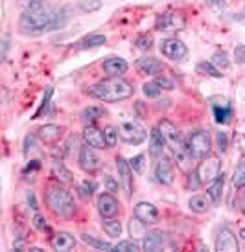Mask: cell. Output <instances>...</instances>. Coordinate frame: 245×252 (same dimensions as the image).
<instances>
[{
	"label": "cell",
	"instance_id": "277c9868",
	"mask_svg": "<svg viewBox=\"0 0 245 252\" xmlns=\"http://www.w3.org/2000/svg\"><path fill=\"white\" fill-rule=\"evenodd\" d=\"M186 146H188L192 157L201 160L205 157H209L210 151H212V138H210V134L205 129H196V131H192L188 134Z\"/></svg>",
	"mask_w": 245,
	"mask_h": 252
},
{
	"label": "cell",
	"instance_id": "681fc988",
	"mask_svg": "<svg viewBox=\"0 0 245 252\" xmlns=\"http://www.w3.org/2000/svg\"><path fill=\"white\" fill-rule=\"evenodd\" d=\"M32 221H34V226H37L39 230H46V228H48V224H46V219H44V216H41V214H35Z\"/></svg>",
	"mask_w": 245,
	"mask_h": 252
},
{
	"label": "cell",
	"instance_id": "4fadbf2b",
	"mask_svg": "<svg viewBox=\"0 0 245 252\" xmlns=\"http://www.w3.org/2000/svg\"><path fill=\"white\" fill-rule=\"evenodd\" d=\"M133 216L137 219H140L144 224H157L159 223V210L153 203H147V201H142L135 206Z\"/></svg>",
	"mask_w": 245,
	"mask_h": 252
},
{
	"label": "cell",
	"instance_id": "30bf717a",
	"mask_svg": "<svg viewBox=\"0 0 245 252\" xmlns=\"http://www.w3.org/2000/svg\"><path fill=\"white\" fill-rule=\"evenodd\" d=\"M116 169H118V179L122 188L126 191L127 197L133 195V169L129 166V162L124 157H116Z\"/></svg>",
	"mask_w": 245,
	"mask_h": 252
},
{
	"label": "cell",
	"instance_id": "f6af8a7d",
	"mask_svg": "<svg viewBox=\"0 0 245 252\" xmlns=\"http://www.w3.org/2000/svg\"><path fill=\"white\" fill-rule=\"evenodd\" d=\"M201 184H203V182L199 181V177H197L196 169H194V171H192V173L188 175V181H186V188H188V189H194V191H196V189L199 188Z\"/></svg>",
	"mask_w": 245,
	"mask_h": 252
},
{
	"label": "cell",
	"instance_id": "f546056e",
	"mask_svg": "<svg viewBox=\"0 0 245 252\" xmlns=\"http://www.w3.org/2000/svg\"><path fill=\"white\" fill-rule=\"evenodd\" d=\"M107 42V37L102 35V33H94V35L85 37L83 41H79V48L81 50H89V48H98V46H104Z\"/></svg>",
	"mask_w": 245,
	"mask_h": 252
},
{
	"label": "cell",
	"instance_id": "3957f363",
	"mask_svg": "<svg viewBox=\"0 0 245 252\" xmlns=\"http://www.w3.org/2000/svg\"><path fill=\"white\" fill-rule=\"evenodd\" d=\"M44 201L48 208L59 217H72L76 212V203L70 191L63 186H50L44 193Z\"/></svg>",
	"mask_w": 245,
	"mask_h": 252
},
{
	"label": "cell",
	"instance_id": "5bb4252c",
	"mask_svg": "<svg viewBox=\"0 0 245 252\" xmlns=\"http://www.w3.org/2000/svg\"><path fill=\"white\" fill-rule=\"evenodd\" d=\"M96 208H98V214L102 217H114L118 214L120 204L116 201V197L105 191V193H100L98 197V203H96Z\"/></svg>",
	"mask_w": 245,
	"mask_h": 252
},
{
	"label": "cell",
	"instance_id": "6f0895ef",
	"mask_svg": "<svg viewBox=\"0 0 245 252\" xmlns=\"http://www.w3.org/2000/svg\"><path fill=\"white\" fill-rule=\"evenodd\" d=\"M238 142H240V147H242V149H245V133L240 134V136H238Z\"/></svg>",
	"mask_w": 245,
	"mask_h": 252
},
{
	"label": "cell",
	"instance_id": "680465c9",
	"mask_svg": "<svg viewBox=\"0 0 245 252\" xmlns=\"http://www.w3.org/2000/svg\"><path fill=\"white\" fill-rule=\"evenodd\" d=\"M28 2V6L30 4H39V2H44V0H26Z\"/></svg>",
	"mask_w": 245,
	"mask_h": 252
},
{
	"label": "cell",
	"instance_id": "74e56055",
	"mask_svg": "<svg viewBox=\"0 0 245 252\" xmlns=\"http://www.w3.org/2000/svg\"><path fill=\"white\" fill-rule=\"evenodd\" d=\"M146 226L147 224H144L140 219H131L129 221V234L133 236V238H140V236H146Z\"/></svg>",
	"mask_w": 245,
	"mask_h": 252
},
{
	"label": "cell",
	"instance_id": "8d00e7d4",
	"mask_svg": "<svg viewBox=\"0 0 245 252\" xmlns=\"http://www.w3.org/2000/svg\"><path fill=\"white\" fill-rule=\"evenodd\" d=\"M77 7H79V11H83V13H94V11L102 9V2H100V0H79V2H77Z\"/></svg>",
	"mask_w": 245,
	"mask_h": 252
},
{
	"label": "cell",
	"instance_id": "db71d44e",
	"mask_svg": "<svg viewBox=\"0 0 245 252\" xmlns=\"http://www.w3.org/2000/svg\"><path fill=\"white\" fill-rule=\"evenodd\" d=\"M7 50H9V39H7V37H4V39H2V59H6Z\"/></svg>",
	"mask_w": 245,
	"mask_h": 252
},
{
	"label": "cell",
	"instance_id": "603a6c76",
	"mask_svg": "<svg viewBox=\"0 0 245 252\" xmlns=\"http://www.w3.org/2000/svg\"><path fill=\"white\" fill-rule=\"evenodd\" d=\"M223 188H225V173L221 171V173H219L214 181L210 182L209 188H207V195L212 199V203H219V201H221Z\"/></svg>",
	"mask_w": 245,
	"mask_h": 252
},
{
	"label": "cell",
	"instance_id": "f907efd6",
	"mask_svg": "<svg viewBox=\"0 0 245 252\" xmlns=\"http://www.w3.org/2000/svg\"><path fill=\"white\" fill-rule=\"evenodd\" d=\"M105 188H107V191H111V193H114V191H118V181H114L111 175L105 177Z\"/></svg>",
	"mask_w": 245,
	"mask_h": 252
},
{
	"label": "cell",
	"instance_id": "7a4b0ae2",
	"mask_svg": "<svg viewBox=\"0 0 245 252\" xmlns=\"http://www.w3.org/2000/svg\"><path fill=\"white\" fill-rule=\"evenodd\" d=\"M133 91V85L126 79L109 77V79H102L98 83L91 85L87 89V94L98 101H104V103H116V101H124V99L131 98Z\"/></svg>",
	"mask_w": 245,
	"mask_h": 252
},
{
	"label": "cell",
	"instance_id": "83f0119b",
	"mask_svg": "<svg viewBox=\"0 0 245 252\" xmlns=\"http://www.w3.org/2000/svg\"><path fill=\"white\" fill-rule=\"evenodd\" d=\"M214 118H216L217 124H221V126H225V124H229L232 118V107L229 105V103H221V105H214Z\"/></svg>",
	"mask_w": 245,
	"mask_h": 252
},
{
	"label": "cell",
	"instance_id": "4dcf8cb0",
	"mask_svg": "<svg viewBox=\"0 0 245 252\" xmlns=\"http://www.w3.org/2000/svg\"><path fill=\"white\" fill-rule=\"evenodd\" d=\"M81 241H85L87 245L94 247V249H98V251H112V247H114L109 241L98 239L96 236H92V234H81Z\"/></svg>",
	"mask_w": 245,
	"mask_h": 252
},
{
	"label": "cell",
	"instance_id": "ffe728a7",
	"mask_svg": "<svg viewBox=\"0 0 245 252\" xmlns=\"http://www.w3.org/2000/svg\"><path fill=\"white\" fill-rule=\"evenodd\" d=\"M137 68L144 76H159L162 72V63L155 57H142L137 61Z\"/></svg>",
	"mask_w": 245,
	"mask_h": 252
},
{
	"label": "cell",
	"instance_id": "836d02e7",
	"mask_svg": "<svg viewBox=\"0 0 245 252\" xmlns=\"http://www.w3.org/2000/svg\"><path fill=\"white\" fill-rule=\"evenodd\" d=\"M212 63L214 66H217L219 70H227L231 66V61H229V54L225 50H217L216 54L212 56Z\"/></svg>",
	"mask_w": 245,
	"mask_h": 252
},
{
	"label": "cell",
	"instance_id": "cb8c5ba5",
	"mask_svg": "<svg viewBox=\"0 0 245 252\" xmlns=\"http://www.w3.org/2000/svg\"><path fill=\"white\" fill-rule=\"evenodd\" d=\"M52 175H54L56 181L61 182V184H72L74 182V175L70 173V169L65 168V164L59 160H56L52 164Z\"/></svg>",
	"mask_w": 245,
	"mask_h": 252
},
{
	"label": "cell",
	"instance_id": "8992f818",
	"mask_svg": "<svg viewBox=\"0 0 245 252\" xmlns=\"http://www.w3.org/2000/svg\"><path fill=\"white\" fill-rule=\"evenodd\" d=\"M196 173L203 184H210V182L221 173V160L217 157H210L209 155V157L201 158V162L197 164Z\"/></svg>",
	"mask_w": 245,
	"mask_h": 252
},
{
	"label": "cell",
	"instance_id": "11a10c76",
	"mask_svg": "<svg viewBox=\"0 0 245 252\" xmlns=\"http://www.w3.org/2000/svg\"><path fill=\"white\" fill-rule=\"evenodd\" d=\"M39 168H41L39 160H32L28 166H26V171H35V169H39Z\"/></svg>",
	"mask_w": 245,
	"mask_h": 252
},
{
	"label": "cell",
	"instance_id": "f5cc1de1",
	"mask_svg": "<svg viewBox=\"0 0 245 252\" xmlns=\"http://www.w3.org/2000/svg\"><path fill=\"white\" fill-rule=\"evenodd\" d=\"M26 201H28V206L32 210H39V203H37V197H35L34 191H28V195H26Z\"/></svg>",
	"mask_w": 245,
	"mask_h": 252
},
{
	"label": "cell",
	"instance_id": "7c38bea8",
	"mask_svg": "<svg viewBox=\"0 0 245 252\" xmlns=\"http://www.w3.org/2000/svg\"><path fill=\"white\" fill-rule=\"evenodd\" d=\"M77 162H79V168L83 169V171H96L100 168V157L96 155L94 151V147L91 146H85V147H79V155H77Z\"/></svg>",
	"mask_w": 245,
	"mask_h": 252
},
{
	"label": "cell",
	"instance_id": "60d3db41",
	"mask_svg": "<svg viewBox=\"0 0 245 252\" xmlns=\"http://www.w3.org/2000/svg\"><path fill=\"white\" fill-rule=\"evenodd\" d=\"M135 46L139 50H151L153 48V37L149 33H142V35L135 39Z\"/></svg>",
	"mask_w": 245,
	"mask_h": 252
},
{
	"label": "cell",
	"instance_id": "9f6ffc18",
	"mask_svg": "<svg viewBox=\"0 0 245 252\" xmlns=\"http://www.w3.org/2000/svg\"><path fill=\"white\" fill-rule=\"evenodd\" d=\"M238 206H240V210H242V212L245 214V191L242 193V195H240V199H238Z\"/></svg>",
	"mask_w": 245,
	"mask_h": 252
},
{
	"label": "cell",
	"instance_id": "484cf974",
	"mask_svg": "<svg viewBox=\"0 0 245 252\" xmlns=\"http://www.w3.org/2000/svg\"><path fill=\"white\" fill-rule=\"evenodd\" d=\"M102 228L107 232V236L118 238L122 234V221L116 217H102Z\"/></svg>",
	"mask_w": 245,
	"mask_h": 252
},
{
	"label": "cell",
	"instance_id": "8fae6325",
	"mask_svg": "<svg viewBox=\"0 0 245 252\" xmlns=\"http://www.w3.org/2000/svg\"><path fill=\"white\" fill-rule=\"evenodd\" d=\"M216 251H219V252H238L240 251L238 238H236V234H234L229 226H223L221 230L217 232Z\"/></svg>",
	"mask_w": 245,
	"mask_h": 252
},
{
	"label": "cell",
	"instance_id": "5b68a950",
	"mask_svg": "<svg viewBox=\"0 0 245 252\" xmlns=\"http://www.w3.org/2000/svg\"><path fill=\"white\" fill-rule=\"evenodd\" d=\"M118 134H120V140L129 144V146H140L147 138L146 129L140 126L139 122H135V120L122 122L118 126Z\"/></svg>",
	"mask_w": 245,
	"mask_h": 252
},
{
	"label": "cell",
	"instance_id": "d6a6232c",
	"mask_svg": "<svg viewBox=\"0 0 245 252\" xmlns=\"http://www.w3.org/2000/svg\"><path fill=\"white\" fill-rule=\"evenodd\" d=\"M98 188V184L92 181V179H85L79 186H77V191H79V195L83 197V199H91L94 195V191Z\"/></svg>",
	"mask_w": 245,
	"mask_h": 252
},
{
	"label": "cell",
	"instance_id": "c3c4849f",
	"mask_svg": "<svg viewBox=\"0 0 245 252\" xmlns=\"http://www.w3.org/2000/svg\"><path fill=\"white\" fill-rule=\"evenodd\" d=\"M234 59L238 64H245V44H238L234 48Z\"/></svg>",
	"mask_w": 245,
	"mask_h": 252
},
{
	"label": "cell",
	"instance_id": "f35d334b",
	"mask_svg": "<svg viewBox=\"0 0 245 252\" xmlns=\"http://www.w3.org/2000/svg\"><path fill=\"white\" fill-rule=\"evenodd\" d=\"M104 134H105V142H107V146L109 147H114L116 146V142H118L120 134H118V129L114 126H107L104 129Z\"/></svg>",
	"mask_w": 245,
	"mask_h": 252
},
{
	"label": "cell",
	"instance_id": "d4e9b609",
	"mask_svg": "<svg viewBox=\"0 0 245 252\" xmlns=\"http://www.w3.org/2000/svg\"><path fill=\"white\" fill-rule=\"evenodd\" d=\"M212 199L209 195H194L188 199V208L196 214H205L210 208Z\"/></svg>",
	"mask_w": 245,
	"mask_h": 252
},
{
	"label": "cell",
	"instance_id": "ac0fdd59",
	"mask_svg": "<svg viewBox=\"0 0 245 252\" xmlns=\"http://www.w3.org/2000/svg\"><path fill=\"white\" fill-rule=\"evenodd\" d=\"M166 140H164V136L162 133L159 131V127H153L151 129V133H149V153L153 158H161L164 157V151H166Z\"/></svg>",
	"mask_w": 245,
	"mask_h": 252
},
{
	"label": "cell",
	"instance_id": "f1b7e54d",
	"mask_svg": "<svg viewBox=\"0 0 245 252\" xmlns=\"http://www.w3.org/2000/svg\"><path fill=\"white\" fill-rule=\"evenodd\" d=\"M232 186L236 189H244L245 188V155L240 158L238 166L232 173Z\"/></svg>",
	"mask_w": 245,
	"mask_h": 252
},
{
	"label": "cell",
	"instance_id": "ee69618b",
	"mask_svg": "<svg viewBox=\"0 0 245 252\" xmlns=\"http://www.w3.org/2000/svg\"><path fill=\"white\" fill-rule=\"evenodd\" d=\"M37 134H26L24 136V155H28L32 149H35V146H37Z\"/></svg>",
	"mask_w": 245,
	"mask_h": 252
},
{
	"label": "cell",
	"instance_id": "ba28073f",
	"mask_svg": "<svg viewBox=\"0 0 245 252\" xmlns=\"http://www.w3.org/2000/svg\"><path fill=\"white\" fill-rule=\"evenodd\" d=\"M159 50H161L162 56L172 59V61H182L184 57L188 56V48H186V44H184L181 39H174V37L162 39Z\"/></svg>",
	"mask_w": 245,
	"mask_h": 252
},
{
	"label": "cell",
	"instance_id": "6da1fadb",
	"mask_svg": "<svg viewBox=\"0 0 245 252\" xmlns=\"http://www.w3.org/2000/svg\"><path fill=\"white\" fill-rule=\"evenodd\" d=\"M70 21L69 9L63 6H50L46 2L30 4L21 15L19 32L24 35H42L67 26Z\"/></svg>",
	"mask_w": 245,
	"mask_h": 252
},
{
	"label": "cell",
	"instance_id": "bcb514c9",
	"mask_svg": "<svg viewBox=\"0 0 245 252\" xmlns=\"http://www.w3.org/2000/svg\"><path fill=\"white\" fill-rule=\"evenodd\" d=\"M76 149H77V138L74 136V134H72V136H69L67 144H65V153L69 155V157H72Z\"/></svg>",
	"mask_w": 245,
	"mask_h": 252
},
{
	"label": "cell",
	"instance_id": "4316f807",
	"mask_svg": "<svg viewBox=\"0 0 245 252\" xmlns=\"http://www.w3.org/2000/svg\"><path fill=\"white\" fill-rule=\"evenodd\" d=\"M196 70H197V74H201V76H209V77H214V79L223 77L221 70H219L217 66H214L212 61H199V63L196 64Z\"/></svg>",
	"mask_w": 245,
	"mask_h": 252
},
{
	"label": "cell",
	"instance_id": "9a60e30c",
	"mask_svg": "<svg viewBox=\"0 0 245 252\" xmlns=\"http://www.w3.org/2000/svg\"><path fill=\"white\" fill-rule=\"evenodd\" d=\"M83 140L87 146L94 147V149H107V142H105V134L104 131H100L96 126H92V124H89V126L83 127Z\"/></svg>",
	"mask_w": 245,
	"mask_h": 252
},
{
	"label": "cell",
	"instance_id": "e575fe53",
	"mask_svg": "<svg viewBox=\"0 0 245 252\" xmlns=\"http://www.w3.org/2000/svg\"><path fill=\"white\" fill-rule=\"evenodd\" d=\"M129 166H131V169H133L135 173H139V175H142L144 171H146V155H135V157H131L129 158Z\"/></svg>",
	"mask_w": 245,
	"mask_h": 252
},
{
	"label": "cell",
	"instance_id": "e0dca14e",
	"mask_svg": "<svg viewBox=\"0 0 245 252\" xmlns=\"http://www.w3.org/2000/svg\"><path fill=\"white\" fill-rule=\"evenodd\" d=\"M166 243H168L166 234L161 232V230H153V232H147L146 236H144V243H142V247H144V251L155 252V251L164 249Z\"/></svg>",
	"mask_w": 245,
	"mask_h": 252
},
{
	"label": "cell",
	"instance_id": "816d5d0a",
	"mask_svg": "<svg viewBox=\"0 0 245 252\" xmlns=\"http://www.w3.org/2000/svg\"><path fill=\"white\" fill-rule=\"evenodd\" d=\"M210 7H214L216 11H223L225 7H227V2L225 0H205Z\"/></svg>",
	"mask_w": 245,
	"mask_h": 252
},
{
	"label": "cell",
	"instance_id": "d6986e66",
	"mask_svg": "<svg viewBox=\"0 0 245 252\" xmlns=\"http://www.w3.org/2000/svg\"><path fill=\"white\" fill-rule=\"evenodd\" d=\"M102 68H104L105 74H109L111 77H118V76H122V74H126L127 68H129V64H127V61L122 59V57H109V59L104 61Z\"/></svg>",
	"mask_w": 245,
	"mask_h": 252
},
{
	"label": "cell",
	"instance_id": "7402d4cb",
	"mask_svg": "<svg viewBox=\"0 0 245 252\" xmlns=\"http://www.w3.org/2000/svg\"><path fill=\"white\" fill-rule=\"evenodd\" d=\"M61 131H63V129L59 126H56V124H46V126H42L41 129H39L37 136H39V140L44 142V144H54V142L59 140Z\"/></svg>",
	"mask_w": 245,
	"mask_h": 252
},
{
	"label": "cell",
	"instance_id": "2e32d148",
	"mask_svg": "<svg viewBox=\"0 0 245 252\" xmlns=\"http://www.w3.org/2000/svg\"><path fill=\"white\" fill-rule=\"evenodd\" d=\"M155 179H157V182L164 184V186L174 184V169H172V164H170L166 157H161L155 162Z\"/></svg>",
	"mask_w": 245,
	"mask_h": 252
},
{
	"label": "cell",
	"instance_id": "44dd1931",
	"mask_svg": "<svg viewBox=\"0 0 245 252\" xmlns=\"http://www.w3.org/2000/svg\"><path fill=\"white\" fill-rule=\"evenodd\" d=\"M76 238L70 234V232H57L56 236L52 238V247L56 249V251H61V252H67V251H72L74 247H76Z\"/></svg>",
	"mask_w": 245,
	"mask_h": 252
},
{
	"label": "cell",
	"instance_id": "7dc6e473",
	"mask_svg": "<svg viewBox=\"0 0 245 252\" xmlns=\"http://www.w3.org/2000/svg\"><path fill=\"white\" fill-rule=\"evenodd\" d=\"M155 81H157V85L161 87V89H166V91H172L175 85H174V81L172 79H168L166 76H157L155 77Z\"/></svg>",
	"mask_w": 245,
	"mask_h": 252
},
{
	"label": "cell",
	"instance_id": "9c48e42d",
	"mask_svg": "<svg viewBox=\"0 0 245 252\" xmlns=\"http://www.w3.org/2000/svg\"><path fill=\"white\" fill-rule=\"evenodd\" d=\"M184 26V19L179 13H159L155 19V28L159 32H177Z\"/></svg>",
	"mask_w": 245,
	"mask_h": 252
},
{
	"label": "cell",
	"instance_id": "91938a15",
	"mask_svg": "<svg viewBox=\"0 0 245 252\" xmlns=\"http://www.w3.org/2000/svg\"><path fill=\"white\" fill-rule=\"evenodd\" d=\"M240 238H242V239L245 241V226L242 228V230H240Z\"/></svg>",
	"mask_w": 245,
	"mask_h": 252
},
{
	"label": "cell",
	"instance_id": "ab89813d",
	"mask_svg": "<svg viewBox=\"0 0 245 252\" xmlns=\"http://www.w3.org/2000/svg\"><path fill=\"white\" fill-rule=\"evenodd\" d=\"M142 92H144V96H146V98H159L162 89L157 85V81H149V83H144Z\"/></svg>",
	"mask_w": 245,
	"mask_h": 252
},
{
	"label": "cell",
	"instance_id": "52a82bcc",
	"mask_svg": "<svg viewBox=\"0 0 245 252\" xmlns=\"http://www.w3.org/2000/svg\"><path fill=\"white\" fill-rule=\"evenodd\" d=\"M159 131L162 133V136H164V140H166V146L172 149V153H175V151H179V149H182V147L186 146V142H182L181 138V133H179V129H177V126H175L174 122H170V120H161L159 122Z\"/></svg>",
	"mask_w": 245,
	"mask_h": 252
},
{
	"label": "cell",
	"instance_id": "7bdbcfd3",
	"mask_svg": "<svg viewBox=\"0 0 245 252\" xmlns=\"http://www.w3.org/2000/svg\"><path fill=\"white\" fill-rule=\"evenodd\" d=\"M216 147L219 153H225L229 149V136L225 131H217L216 133Z\"/></svg>",
	"mask_w": 245,
	"mask_h": 252
},
{
	"label": "cell",
	"instance_id": "d590c367",
	"mask_svg": "<svg viewBox=\"0 0 245 252\" xmlns=\"http://www.w3.org/2000/svg\"><path fill=\"white\" fill-rule=\"evenodd\" d=\"M112 251L114 252H137V251H140V245L135 241L133 238L131 239H124V241H118L116 245L112 247Z\"/></svg>",
	"mask_w": 245,
	"mask_h": 252
},
{
	"label": "cell",
	"instance_id": "b9f144b4",
	"mask_svg": "<svg viewBox=\"0 0 245 252\" xmlns=\"http://www.w3.org/2000/svg\"><path fill=\"white\" fill-rule=\"evenodd\" d=\"M52 94H54V89H52V87H48V89H46V92H44V98H42V101H41V107H39V109H37V112L34 114V120H37L42 112L46 111V107L50 105V99H52Z\"/></svg>",
	"mask_w": 245,
	"mask_h": 252
},
{
	"label": "cell",
	"instance_id": "1f68e13d",
	"mask_svg": "<svg viewBox=\"0 0 245 252\" xmlns=\"http://www.w3.org/2000/svg\"><path fill=\"white\" fill-rule=\"evenodd\" d=\"M102 116H104V109L98 105H89L81 111V120H83V122H89V124L96 122V120L102 118Z\"/></svg>",
	"mask_w": 245,
	"mask_h": 252
}]
</instances>
